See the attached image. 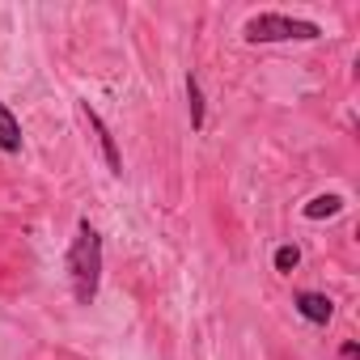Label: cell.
Wrapping results in <instances>:
<instances>
[{"label": "cell", "mask_w": 360, "mask_h": 360, "mask_svg": "<svg viewBox=\"0 0 360 360\" xmlns=\"http://www.w3.org/2000/svg\"><path fill=\"white\" fill-rule=\"evenodd\" d=\"M339 356H343V360H356V356H360V347H356V343H343V352H339Z\"/></svg>", "instance_id": "cell-9"}, {"label": "cell", "mask_w": 360, "mask_h": 360, "mask_svg": "<svg viewBox=\"0 0 360 360\" xmlns=\"http://www.w3.org/2000/svg\"><path fill=\"white\" fill-rule=\"evenodd\" d=\"M81 115L89 119V127H94V136H98V144H102V157H106V165H110V174H123V157H119V148H115V136H110L106 123L98 119V110H89V102H81Z\"/></svg>", "instance_id": "cell-4"}, {"label": "cell", "mask_w": 360, "mask_h": 360, "mask_svg": "<svg viewBox=\"0 0 360 360\" xmlns=\"http://www.w3.org/2000/svg\"><path fill=\"white\" fill-rule=\"evenodd\" d=\"M297 314L314 326H326L335 318V301L326 292H297Z\"/></svg>", "instance_id": "cell-3"}, {"label": "cell", "mask_w": 360, "mask_h": 360, "mask_svg": "<svg viewBox=\"0 0 360 360\" xmlns=\"http://www.w3.org/2000/svg\"><path fill=\"white\" fill-rule=\"evenodd\" d=\"M242 39L246 43H314V39H322V30H318V22H305V18L259 13L242 26Z\"/></svg>", "instance_id": "cell-2"}, {"label": "cell", "mask_w": 360, "mask_h": 360, "mask_svg": "<svg viewBox=\"0 0 360 360\" xmlns=\"http://www.w3.org/2000/svg\"><path fill=\"white\" fill-rule=\"evenodd\" d=\"M297 263H301V250H297V246H280V250H276V271H284V276H288Z\"/></svg>", "instance_id": "cell-8"}, {"label": "cell", "mask_w": 360, "mask_h": 360, "mask_svg": "<svg viewBox=\"0 0 360 360\" xmlns=\"http://www.w3.org/2000/svg\"><path fill=\"white\" fill-rule=\"evenodd\" d=\"M187 98H191V127H204V98H200L195 77H187Z\"/></svg>", "instance_id": "cell-7"}, {"label": "cell", "mask_w": 360, "mask_h": 360, "mask_svg": "<svg viewBox=\"0 0 360 360\" xmlns=\"http://www.w3.org/2000/svg\"><path fill=\"white\" fill-rule=\"evenodd\" d=\"M335 212H343L339 195H318V200L305 204V221H322V217H335Z\"/></svg>", "instance_id": "cell-6"}, {"label": "cell", "mask_w": 360, "mask_h": 360, "mask_svg": "<svg viewBox=\"0 0 360 360\" xmlns=\"http://www.w3.org/2000/svg\"><path fill=\"white\" fill-rule=\"evenodd\" d=\"M68 276H72V297L81 305H89L98 297V280H102V238L89 221L77 225V238L68 246Z\"/></svg>", "instance_id": "cell-1"}, {"label": "cell", "mask_w": 360, "mask_h": 360, "mask_svg": "<svg viewBox=\"0 0 360 360\" xmlns=\"http://www.w3.org/2000/svg\"><path fill=\"white\" fill-rule=\"evenodd\" d=\"M0 148L5 153H22V123L13 119V110L0 102Z\"/></svg>", "instance_id": "cell-5"}]
</instances>
